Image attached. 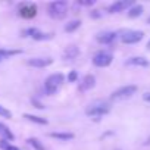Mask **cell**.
Here are the masks:
<instances>
[{"mask_svg":"<svg viewBox=\"0 0 150 150\" xmlns=\"http://www.w3.org/2000/svg\"><path fill=\"white\" fill-rule=\"evenodd\" d=\"M109 112H110V105L105 100H96L86 108V115L90 118H94V119H100L102 116L108 115Z\"/></svg>","mask_w":150,"mask_h":150,"instance_id":"obj_1","label":"cell"},{"mask_svg":"<svg viewBox=\"0 0 150 150\" xmlns=\"http://www.w3.org/2000/svg\"><path fill=\"white\" fill-rule=\"evenodd\" d=\"M63 81H65V77H63V74H60V72L49 75V77L46 78V83H44L46 94H49V96L56 94L60 90V87L63 86Z\"/></svg>","mask_w":150,"mask_h":150,"instance_id":"obj_2","label":"cell"},{"mask_svg":"<svg viewBox=\"0 0 150 150\" xmlns=\"http://www.w3.org/2000/svg\"><path fill=\"white\" fill-rule=\"evenodd\" d=\"M68 2H52L49 5V15L53 19H63L68 15Z\"/></svg>","mask_w":150,"mask_h":150,"instance_id":"obj_3","label":"cell"},{"mask_svg":"<svg viewBox=\"0 0 150 150\" xmlns=\"http://www.w3.org/2000/svg\"><path fill=\"white\" fill-rule=\"evenodd\" d=\"M118 35H119L122 43H125V44H135V43L143 40L144 33L138 31V30H122Z\"/></svg>","mask_w":150,"mask_h":150,"instance_id":"obj_4","label":"cell"},{"mask_svg":"<svg viewBox=\"0 0 150 150\" xmlns=\"http://www.w3.org/2000/svg\"><path fill=\"white\" fill-rule=\"evenodd\" d=\"M137 91V86H124V87H119L118 90H115L112 94H110V100L116 102V100H125V99H129L134 93Z\"/></svg>","mask_w":150,"mask_h":150,"instance_id":"obj_5","label":"cell"},{"mask_svg":"<svg viewBox=\"0 0 150 150\" xmlns=\"http://www.w3.org/2000/svg\"><path fill=\"white\" fill-rule=\"evenodd\" d=\"M112 60H113V56L108 50H100L93 56V65L97 68H106L112 63Z\"/></svg>","mask_w":150,"mask_h":150,"instance_id":"obj_6","label":"cell"},{"mask_svg":"<svg viewBox=\"0 0 150 150\" xmlns=\"http://www.w3.org/2000/svg\"><path fill=\"white\" fill-rule=\"evenodd\" d=\"M18 15L24 19H33L37 16V6L34 3H22L18 8Z\"/></svg>","mask_w":150,"mask_h":150,"instance_id":"obj_7","label":"cell"},{"mask_svg":"<svg viewBox=\"0 0 150 150\" xmlns=\"http://www.w3.org/2000/svg\"><path fill=\"white\" fill-rule=\"evenodd\" d=\"M24 35L25 37H30L35 41H47V40H52L53 38V34H47V33H43L40 31L38 28H27L24 31Z\"/></svg>","mask_w":150,"mask_h":150,"instance_id":"obj_8","label":"cell"},{"mask_svg":"<svg viewBox=\"0 0 150 150\" xmlns=\"http://www.w3.org/2000/svg\"><path fill=\"white\" fill-rule=\"evenodd\" d=\"M132 5H134V3L129 2V0H121V2L112 3V5L108 8V12H109V13H119V12H122V11H125V9H129Z\"/></svg>","mask_w":150,"mask_h":150,"instance_id":"obj_9","label":"cell"},{"mask_svg":"<svg viewBox=\"0 0 150 150\" xmlns=\"http://www.w3.org/2000/svg\"><path fill=\"white\" fill-rule=\"evenodd\" d=\"M116 37H118L116 33H113V31H105V33H99L96 35V40H97V43L106 46V44H112L116 40Z\"/></svg>","mask_w":150,"mask_h":150,"instance_id":"obj_10","label":"cell"},{"mask_svg":"<svg viewBox=\"0 0 150 150\" xmlns=\"http://www.w3.org/2000/svg\"><path fill=\"white\" fill-rule=\"evenodd\" d=\"M52 63H53V59L50 57H31L27 60V65L33 68H46Z\"/></svg>","mask_w":150,"mask_h":150,"instance_id":"obj_11","label":"cell"},{"mask_svg":"<svg viewBox=\"0 0 150 150\" xmlns=\"http://www.w3.org/2000/svg\"><path fill=\"white\" fill-rule=\"evenodd\" d=\"M78 54H80V49L75 46V44H71V46H68V47L65 49V52H63V59H65V60H74V59L78 57Z\"/></svg>","mask_w":150,"mask_h":150,"instance_id":"obj_12","label":"cell"},{"mask_svg":"<svg viewBox=\"0 0 150 150\" xmlns=\"http://www.w3.org/2000/svg\"><path fill=\"white\" fill-rule=\"evenodd\" d=\"M96 86V78H94V75H86V77L83 78V81H81V86H80V90L81 91H88V90H91L93 87Z\"/></svg>","mask_w":150,"mask_h":150,"instance_id":"obj_13","label":"cell"},{"mask_svg":"<svg viewBox=\"0 0 150 150\" xmlns=\"http://www.w3.org/2000/svg\"><path fill=\"white\" fill-rule=\"evenodd\" d=\"M125 65H128V66H141V68H147L150 63H149V60H147L146 57L134 56V57H129V59L125 62Z\"/></svg>","mask_w":150,"mask_h":150,"instance_id":"obj_14","label":"cell"},{"mask_svg":"<svg viewBox=\"0 0 150 150\" xmlns=\"http://www.w3.org/2000/svg\"><path fill=\"white\" fill-rule=\"evenodd\" d=\"M0 135H2V138H3L5 141H13V140H15V135H13V132L9 129V127H6V125L2 124V122H0Z\"/></svg>","mask_w":150,"mask_h":150,"instance_id":"obj_15","label":"cell"},{"mask_svg":"<svg viewBox=\"0 0 150 150\" xmlns=\"http://www.w3.org/2000/svg\"><path fill=\"white\" fill-rule=\"evenodd\" d=\"M22 52L21 50H13V49H0V62L5 60V59H9L12 56H16V54H21Z\"/></svg>","mask_w":150,"mask_h":150,"instance_id":"obj_16","label":"cell"},{"mask_svg":"<svg viewBox=\"0 0 150 150\" xmlns=\"http://www.w3.org/2000/svg\"><path fill=\"white\" fill-rule=\"evenodd\" d=\"M24 118L30 122H34V124H38V125H47L49 121L46 118H41V116H35V115H31V113H25Z\"/></svg>","mask_w":150,"mask_h":150,"instance_id":"obj_17","label":"cell"},{"mask_svg":"<svg viewBox=\"0 0 150 150\" xmlns=\"http://www.w3.org/2000/svg\"><path fill=\"white\" fill-rule=\"evenodd\" d=\"M143 13V6L141 5H132L128 9V18H138Z\"/></svg>","mask_w":150,"mask_h":150,"instance_id":"obj_18","label":"cell"},{"mask_svg":"<svg viewBox=\"0 0 150 150\" xmlns=\"http://www.w3.org/2000/svg\"><path fill=\"white\" fill-rule=\"evenodd\" d=\"M50 137L62 140V141H69V140L74 138V134L72 132H50Z\"/></svg>","mask_w":150,"mask_h":150,"instance_id":"obj_19","label":"cell"},{"mask_svg":"<svg viewBox=\"0 0 150 150\" xmlns=\"http://www.w3.org/2000/svg\"><path fill=\"white\" fill-rule=\"evenodd\" d=\"M80 27H81V21L80 19H74V21H71V22H68L65 25V31L66 33H74V31H77Z\"/></svg>","mask_w":150,"mask_h":150,"instance_id":"obj_20","label":"cell"},{"mask_svg":"<svg viewBox=\"0 0 150 150\" xmlns=\"http://www.w3.org/2000/svg\"><path fill=\"white\" fill-rule=\"evenodd\" d=\"M28 144H30L31 147H34V150H46L44 144H43L38 138H34V137L28 138Z\"/></svg>","mask_w":150,"mask_h":150,"instance_id":"obj_21","label":"cell"},{"mask_svg":"<svg viewBox=\"0 0 150 150\" xmlns=\"http://www.w3.org/2000/svg\"><path fill=\"white\" fill-rule=\"evenodd\" d=\"M0 149H3V150H19L16 146H13V144H11L9 141H5V140L0 141Z\"/></svg>","mask_w":150,"mask_h":150,"instance_id":"obj_22","label":"cell"},{"mask_svg":"<svg viewBox=\"0 0 150 150\" xmlns=\"http://www.w3.org/2000/svg\"><path fill=\"white\" fill-rule=\"evenodd\" d=\"M0 116H2V118H6V119H11V118H12V112H11L9 109H6L5 106L0 105Z\"/></svg>","mask_w":150,"mask_h":150,"instance_id":"obj_23","label":"cell"},{"mask_svg":"<svg viewBox=\"0 0 150 150\" xmlns=\"http://www.w3.org/2000/svg\"><path fill=\"white\" fill-rule=\"evenodd\" d=\"M77 78H78L77 71H71L69 75H68V81H69V83H75V81H77Z\"/></svg>","mask_w":150,"mask_h":150,"instance_id":"obj_24","label":"cell"},{"mask_svg":"<svg viewBox=\"0 0 150 150\" xmlns=\"http://www.w3.org/2000/svg\"><path fill=\"white\" fill-rule=\"evenodd\" d=\"M78 5L80 6H91V5H94V0H87V2H78Z\"/></svg>","mask_w":150,"mask_h":150,"instance_id":"obj_25","label":"cell"},{"mask_svg":"<svg viewBox=\"0 0 150 150\" xmlns=\"http://www.w3.org/2000/svg\"><path fill=\"white\" fill-rule=\"evenodd\" d=\"M31 102H33V105H34V106H35L37 109H43V108H44V106H43V105H41V103H40V102H38L37 99H33Z\"/></svg>","mask_w":150,"mask_h":150,"instance_id":"obj_26","label":"cell"},{"mask_svg":"<svg viewBox=\"0 0 150 150\" xmlns=\"http://www.w3.org/2000/svg\"><path fill=\"white\" fill-rule=\"evenodd\" d=\"M143 99H144L146 102H150V93H146V94L143 96Z\"/></svg>","mask_w":150,"mask_h":150,"instance_id":"obj_27","label":"cell"},{"mask_svg":"<svg viewBox=\"0 0 150 150\" xmlns=\"http://www.w3.org/2000/svg\"><path fill=\"white\" fill-rule=\"evenodd\" d=\"M147 50L150 52V40H149V43H147Z\"/></svg>","mask_w":150,"mask_h":150,"instance_id":"obj_28","label":"cell"},{"mask_svg":"<svg viewBox=\"0 0 150 150\" xmlns=\"http://www.w3.org/2000/svg\"><path fill=\"white\" fill-rule=\"evenodd\" d=\"M147 24H150V18H149V19H147Z\"/></svg>","mask_w":150,"mask_h":150,"instance_id":"obj_29","label":"cell"}]
</instances>
